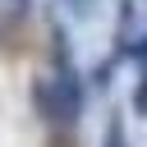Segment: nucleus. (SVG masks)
<instances>
[{
  "label": "nucleus",
  "mask_w": 147,
  "mask_h": 147,
  "mask_svg": "<svg viewBox=\"0 0 147 147\" xmlns=\"http://www.w3.org/2000/svg\"><path fill=\"white\" fill-rule=\"evenodd\" d=\"M0 5H5V0H0ZM23 5H28V0H14V9H23Z\"/></svg>",
  "instance_id": "nucleus-5"
},
{
  "label": "nucleus",
  "mask_w": 147,
  "mask_h": 147,
  "mask_svg": "<svg viewBox=\"0 0 147 147\" xmlns=\"http://www.w3.org/2000/svg\"><path fill=\"white\" fill-rule=\"evenodd\" d=\"M133 110L147 119V69H138V87H133Z\"/></svg>",
  "instance_id": "nucleus-2"
},
{
  "label": "nucleus",
  "mask_w": 147,
  "mask_h": 147,
  "mask_svg": "<svg viewBox=\"0 0 147 147\" xmlns=\"http://www.w3.org/2000/svg\"><path fill=\"white\" fill-rule=\"evenodd\" d=\"M32 101L41 106V119H51V124H78V115H83V83H78V74L69 64H60L55 78H37Z\"/></svg>",
  "instance_id": "nucleus-1"
},
{
  "label": "nucleus",
  "mask_w": 147,
  "mask_h": 147,
  "mask_svg": "<svg viewBox=\"0 0 147 147\" xmlns=\"http://www.w3.org/2000/svg\"><path fill=\"white\" fill-rule=\"evenodd\" d=\"M78 9H83V0H78Z\"/></svg>",
  "instance_id": "nucleus-6"
},
{
  "label": "nucleus",
  "mask_w": 147,
  "mask_h": 147,
  "mask_svg": "<svg viewBox=\"0 0 147 147\" xmlns=\"http://www.w3.org/2000/svg\"><path fill=\"white\" fill-rule=\"evenodd\" d=\"M124 55H133V60H138V69H147V32H142L133 46H124Z\"/></svg>",
  "instance_id": "nucleus-3"
},
{
  "label": "nucleus",
  "mask_w": 147,
  "mask_h": 147,
  "mask_svg": "<svg viewBox=\"0 0 147 147\" xmlns=\"http://www.w3.org/2000/svg\"><path fill=\"white\" fill-rule=\"evenodd\" d=\"M106 147H129V142H124V124H119V119H110V129H106Z\"/></svg>",
  "instance_id": "nucleus-4"
}]
</instances>
